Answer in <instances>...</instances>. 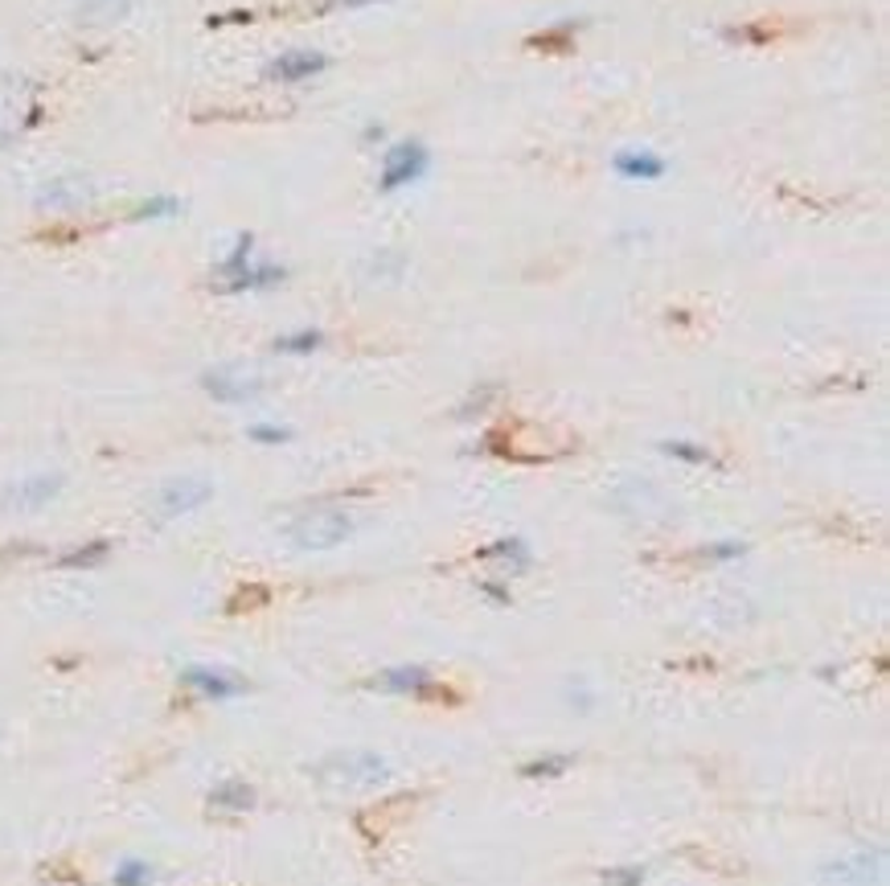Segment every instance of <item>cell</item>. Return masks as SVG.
Listing matches in <instances>:
<instances>
[{
    "mask_svg": "<svg viewBox=\"0 0 890 886\" xmlns=\"http://www.w3.org/2000/svg\"><path fill=\"white\" fill-rule=\"evenodd\" d=\"M882 878V858L878 853H845L821 870L824 886H874Z\"/></svg>",
    "mask_w": 890,
    "mask_h": 886,
    "instance_id": "cell-7",
    "label": "cell"
},
{
    "mask_svg": "<svg viewBox=\"0 0 890 886\" xmlns=\"http://www.w3.org/2000/svg\"><path fill=\"white\" fill-rule=\"evenodd\" d=\"M91 193L83 189V181H54V185H46V193H41V202L46 205H79L86 202Z\"/></svg>",
    "mask_w": 890,
    "mask_h": 886,
    "instance_id": "cell-15",
    "label": "cell"
},
{
    "mask_svg": "<svg viewBox=\"0 0 890 886\" xmlns=\"http://www.w3.org/2000/svg\"><path fill=\"white\" fill-rule=\"evenodd\" d=\"M210 480H198V477H181V480H168L161 484V493L152 496V517L156 522H173V517H186V513L202 510L210 501Z\"/></svg>",
    "mask_w": 890,
    "mask_h": 886,
    "instance_id": "cell-4",
    "label": "cell"
},
{
    "mask_svg": "<svg viewBox=\"0 0 890 886\" xmlns=\"http://www.w3.org/2000/svg\"><path fill=\"white\" fill-rule=\"evenodd\" d=\"M58 493H62V477H58V472L25 477V480H17V484H9V493H4V510H17V513L46 510Z\"/></svg>",
    "mask_w": 890,
    "mask_h": 886,
    "instance_id": "cell-8",
    "label": "cell"
},
{
    "mask_svg": "<svg viewBox=\"0 0 890 886\" xmlns=\"http://www.w3.org/2000/svg\"><path fill=\"white\" fill-rule=\"evenodd\" d=\"M665 160L656 153H620L616 156V172L628 177V181H661L665 177Z\"/></svg>",
    "mask_w": 890,
    "mask_h": 886,
    "instance_id": "cell-12",
    "label": "cell"
},
{
    "mask_svg": "<svg viewBox=\"0 0 890 886\" xmlns=\"http://www.w3.org/2000/svg\"><path fill=\"white\" fill-rule=\"evenodd\" d=\"M427 172V148L423 144H394L382 156V172H378V189L382 193H399V189L415 185Z\"/></svg>",
    "mask_w": 890,
    "mask_h": 886,
    "instance_id": "cell-5",
    "label": "cell"
},
{
    "mask_svg": "<svg viewBox=\"0 0 890 886\" xmlns=\"http://www.w3.org/2000/svg\"><path fill=\"white\" fill-rule=\"evenodd\" d=\"M181 682H186L193 694H202V698H218V702L247 694V682H238V678L222 673V669H186V673H181Z\"/></svg>",
    "mask_w": 890,
    "mask_h": 886,
    "instance_id": "cell-10",
    "label": "cell"
},
{
    "mask_svg": "<svg viewBox=\"0 0 890 886\" xmlns=\"http://www.w3.org/2000/svg\"><path fill=\"white\" fill-rule=\"evenodd\" d=\"M103 559H107V542H91V546H83V550L67 554L62 566H99Z\"/></svg>",
    "mask_w": 890,
    "mask_h": 886,
    "instance_id": "cell-18",
    "label": "cell"
},
{
    "mask_svg": "<svg viewBox=\"0 0 890 886\" xmlns=\"http://www.w3.org/2000/svg\"><path fill=\"white\" fill-rule=\"evenodd\" d=\"M567 767H571V755H550L546 764L525 767V776H558V771H567Z\"/></svg>",
    "mask_w": 890,
    "mask_h": 886,
    "instance_id": "cell-21",
    "label": "cell"
},
{
    "mask_svg": "<svg viewBox=\"0 0 890 886\" xmlns=\"http://www.w3.org/2000/svg\"><path fill=\"white\" fill-rule=\"evenodd\" d=\"M353 534V517L341 510H308L287 526V542L296 550H333Z\"/></svg>",
    "mask_w": 890,
    "mask_h": 886,
    "instance_id": "cell-3",
    "label": "cell"
},
{
    "mask_svg": "<svg viewBox=\"0 0 890 886\" xmlns=\"http://www.w3.org/2000/svg\"><path fill=\"white\" fill-rule=\"evenodd\" d=\"M202 386L214 394L218 403H251L254 394L263 391V378L242 370V366H218V370H210V374L202 378Z\"/></svg>",
    "mask_w": 890,
    "mask_h": 886,
    "instance_id": "cell-6",
    "label": "cell"
},
{
    "mask_svg": "<svg viewBox=\"0 0 890 886\" xmlns=\"http://www.w3.org/2000/svg\"><path fill=\"white\" fill-rule=\"evenodd\" d=\"M324 788L333 792H357V788H378L390 780V759L378 755V751H336V755H324L317 767H312Z\"/></svg>",
    "mask_w": 890,
    "mask_h": 886,
    "instance_id": "cell-1",
    "label": "cell"
},
{
    "mask_svg": "<svg viewBox=\"0 0 890 886\" xmlns=\"http://www.w3.org/2000/svg\"><path fill=\"white\" fill-rule=\"evenodd\" d=\"M251 440L254 443H287L292 440V431H287V427H275V423H254Z\"/></svg>",
    "mask_w": 890,
    "mask_h": 886,
    "instance_id": "cell-19",
    "label": "cell"
},
{
    "mask_svg": "<svg viewBox=\"0 0 890 886\" xmlns=\"http://www.w3.org/2000/svg\"><path fill=\"white\" fill-rule=\"evenodd\" d=\"M607 886H640L644 883V870L640 866H620V870H607Z\"/></svg>",
    "mask_w": 890,
    "mask_h": 886,
    "instance_id": "cell-20",
    "label": "cell"
},
{
    "mask_svg": "<svg viewBox=\"0 0 890 886\" xmlns=\"http://www.w3.org/2000/svg\"><path fill=\"white\" fill-rule=\"evenodd\" d=\"M181 214V202L177 197H165V193H156V197H149V202L135 209L132 218L135 222H165V218H177Z\"/></svg>",
    "mask_w": 890,
    "mask_h": 886,
    "instance_id": "cell-14",
    "label": "cell"
},
{
    "mask_svg": "<svg viewBox=\"0 0 890 886\" xmlns=\"http://www.w3.org/2000/svg\"><path fill=\"white\" fill-rule=\"evenodd\" d=\"M320 345H324V337H320L317 328H300V333L280 337L275 349H280V354H296V358H304V354H312V349H320Z\"/></svg>",
    "mask_w": 890,
    "mask_h": 886,
    "instance_id": "cell-16",
    "label": "cell"
},
{
    "mask_svg": "<svg viewBox=\"0 0 890 886\" xmlns=\"http://www.w3.org/2000/svg\"><path fill=\"white\" fill-rule=\"evenodd\" d=\"M361 4H378V0H324V9H361Z\"/></svg>",
    "mask_w": 890,
    "mask_h": 886,
    "instance_id": "cell-23",
    "label": "cell"
},
{
    "mask_svg": "<svg viewBox=\"0 0 890 886\" xmlns=\"http://www.w3.org/2000/svg\"><path fill=\"white\" fill-rule=\"evenodd\" d=\"M254 804V788L242 785V780H226L210 792V809H230V813H242Z\"/></svg>",
    "mask_w": 890,
    "mask_h": 886,
    "instance_id": "cell-13",
    "label": "cell"
},
{
    "mask_svg": "<svg viewBox=\"0 0 890 886\" xmlns=\"http://www.w3.org/2000/svg\"><path fill=\"white\" fill-rule=\"evenodd\" d=\"M665 452L677 456V460H689V464H705V452L693 447V443H665Z\"/></svg>",
    "mask_w": 890,
    "mask_h": 886,
    "instance_id": "cell-22",
    "label": "cell"
},
{
    "mask_svg": "<svg viewBox=\"0 0 890 886\" xmlns=\"http://www.w3.org/2000/svg\"><path fill=\"white\" fill-rule=\"evenodd\" d=\"M324 67H329V58H324V53L287 50V53H280V58H275V62L268 67V79H275V83H304V79L320 74Z\"/></svg>",
    "mask_w": 890,
    "mask_h": 886,
    "instance_id": "cell-9",
    "label": "cell"
},
{
    "mask_svg": "<svg viewBox=\"0 0 890 886\" xmlns=\"http://www.w3.org/2000/svg\"><path fill=\"white\" fill-rule=\"evenodd\" d=\"M373 685L387 690V694H431V673L419 669V664H394Z\"/></svg>",
    "mask_w": 890,
    "mask_h": 886,
    "instance_id": "cell-11",
    "label": "cell"
},
{
    "mask_svg": "<svg viewBox=\"0 0 890 886\" xmlns=\"http://www.w3.org/2000/svg\"><path fill=\"white\" fill-rule=\"evenodd\" d=\"M284 279H287V272L280 267V263H263V259H254L251 235H242V239L235 242V251L222 259L218 272H214L218 291H263V288L284 284Z\"/></svg>",
    "mask_w": 890,
    "mask_h": 886,
    "instance_id": "cell-2",
    "label": "cell"
},
{
    "mask_svg": "<svg viewBox=\"0 0 890 886\" xmlns=\"http://www.w3.org/2000/svg\"><path fill=\"white\" fill-rule=\"evenodd\" d=\"M116 886H149L152 883V866L149 862H140V858H128V862H119L116 866V878H111Z\"/></svg>",
    "mask_w": 890,
    "mask_h": 886,
    "instance_id": "cell-17",
    "label": "cell"
}]
</instances>
